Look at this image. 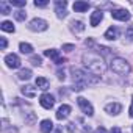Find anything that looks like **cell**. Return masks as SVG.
Here are the masks:
<instances>
[{
    "label": "cell",
    "instance_id": "6da1fadb",
    "mask_svg": "<svg viewBox=\"0 0 133 133\" xmlns=\"http://www.w3.org/2000/svg\"><path fill=\"white\" fill-rule=\"evenodd\" d=\"M83 61H85V66L96 75H100L105 72V63L103 59L97 55V53H92V52H88L83 55Z\"/></svg>",
    "mask_w": 133,
    "mask_h": 133
},
{
    "label": "cell",
    "instance_id": "7a4b0ae2",
    "mask_svg": "<svg viewBox=\"0 0 133 133\" xmlns=\"http://www.w3.org/2000/svg\"><path fill=\"white\" fill-rule=\"evenodd\" d=\"M110 68H111V71H113L114 74H117V75H125V74L130 72V64H128L124 58H119V56H116V58L111 59Z\"/></svg>",
    "mask_w": 133,
    "mask_h": 133
},
{
    "label": "cell",
    "instance_id": "3957f363",
    "mask_svg": "<svg viewBox=\"0 0 133 133\" xmlns=\"http://www.w3.org/2000/svg\"><path fill=\"white\" fill-rule=\"evenodd\" d=\"M77 103H78V107L82 108V111L86 114V116H92L94 114V110H92V105L85 99V97H78L77 99Z\"/></svg>",
    "mask_w": 133,
    "mask_h": 133
},
{
    "label": "cell",
    "instance_id": "277c9868",
    "mask_svg": "<svg viewBox=\"0 0 133 133\" xmlns=\"http://www.w3.org/2000/svg\"><path fill=\"white\" fill-rule=\"evenodd\" d=\"M28 28L30 30H33V31H44V30H47V22L44 21V19H33L31 22H30V25H28Z\"/></svg>",
    "mask_w": 133,
    "mask_h": 133
},
{
    "label": "cell",
    "instance_id": "5b68a950",
    "mask_svg": "<svg viewBox=\"0 0 133 133\" xmlns=\"http://www.w3.org/2000/svg\"><path fill=\"white\" fill-rule=\"evenodd\" d=\"M5 63H6L8 68H11V69H17L19 66H21V59H19V56L14 55V53L6 55V56H5Z\"/></svg>",
    "mask_w": 133,
    "mask_h": 133
},
{
    "label": "cell",
    "instance_id": "8992f818",
    "mask_svg": "<svg viewBox=\"0 0 133 133\" xmlns=\"http://www.w3.org/2000/svg\"><path fill=\"white\" fill-rule=\"evenodd\" d=\"M39 103H41L42 108L50 110V108L53 107V103H55V99H53L52 94H42V96L39 97Z\"/></svg>",
    "mask_w": 133,
    "mask_h": 133
},
{
    "label": "cell",
    "instance_id": "52a82bcc",
    "mask_svg": "<svg viewBox=\"0 0 133 133\" xmlns=\"http://www.w3.org/2000/svg\"><path fill=\"white\" fill-rule=\"evenodd\" d=\"M111 17L116 19V21L125 22V21L130 19V13H128L127 10H114V11H111Z\"/></svg>",
    "mask_w": 133,
    "mask_h": 133
},
{
    "label": "cell",
    "instance_id": "ba28073f",
    "mask_svg": "<svg viewBox=\"0 0 133 133\" xmlns=\"http://www.w3.org/2000/svg\"><path fill=\"white\" fill-rule=\"evenodd\" d=\"M71 114V107L69 105H61L59 108H58V111H56V119L58 121H63V119H66Z\"/></svg>",
    "mask_w": 133,
    "mask_h": 133
},
{
    "label": "cell",
    "instance_id": "9c48e42d",
    "mask_svg": "<svg viewBox=\"0 0 133 133\" xmlns=\"http://www.w3.org/2000/svg\"><path fill=\"white\" fill-rule=\"evenodd\" d=\"M103 19V13L100 11V10H96L92 14H91V19H89V24L92 25V27H97L99 24H100V21Z\"/></svg>",
    "mask_w": 133,
    "mask_h": 133
},
{
    "label": "cell",
    "instance_id": "30bf717a",
    "mask_svg": "<svg viewBox=\"0 0 133 133\" xmlns=\"http://www.w3.org/2000/svg\"><path fill=\"white\" fill-rule=\"evenodd\" d=\"M121 110H122V107H121V103H117V102H114V103H108V105L105 107V111L110 113V114H119Z\"/></svg>",
    "mask_w": 133,
    "mask_h": 133
},
{
    "label": "cell",
    "instance_id": "8fae6325",
    "mask_svg": "<svg viewBox=\"0 0 133 133\" xmlns=\"http://www.w3.org/2000/svg\"><path fill=\"white\" fill-rule=\"evenodd\" d=\"M55 5H56V14H58V17L59 19L66 17V14H68V13H66V5H68V3H66V2H56Z\"/></svg>",
    "mask_w": 133,
    "mask_h": 133
},
{
    "label": "cell",
    "instance_id": "7c38bea8",
    "mask_svg": "<svg viewBox=\"0 0 133 133\" xmlns=\"http://www.w3.org/2000/svg\"><path fill=\"white\" fill-rule=\"evenodd\" d=\"M89 10V3L88 2H75L74 3V11L77 13H85Z\"/></svg>",
    "mask_w": 133,
    "mask_h": 133
},
{
    "label": "cell",
    "instance_id": "4fadbf2b",
    "mask_svg": "<svg viewBox=\"0 0 133 133\" xmlns=\"http://www.w3.org/2000/svg\"><path fill=\"white\" fill-rule=\"evenodd\" d=\"M117 36H119V30H117L116 27H110V28L105 31V38H107V39H110V41L116 39Z\"/></svg>",
    "mask_w": 133,
    "mask_h": 133
},
{
    "label": "cell",
    "instance_id": "5bb4252c",
    "mask_svg": "<svg viewBox=\"0 0 133 133\" xmlns=\"http://www.w3.org/2000/svg\"><path fill=\"white\" fill-rule=\"evenodd\" d=\"M21 91H22V94H24V96H27V97H30V99H33V97L36 96V88H33V86H30V85L24 86Z\"/></svg>",
    "mask_w": 133,
    "mask_h": 133
},
{
    "label": "cell",
    "instance_id": "9a60e30c",
    "mask_svg": "<svg viewBox=\"0 0 133 133\" xmlns=\"http://www.w3.org/2000/svg\"><path fill=\"white\" fill-rule=\"evenodd\" d=\"M52 130H53V124H52V121L44 119V121L41 122V131H42V133H50Z\"/></svg>",
    "mask_w": 133,
    "mask_h": 133
},
{
    "label": "cell",
    "instance_id": "2e32d148",
    "mask_svg": "<svg viewBox=\"0 0 133 133\" xmlns=\"http://www.w3.org/2000/svg\"><path fill=\"white\" fill-rule=\"evenodd\" d=\"M44 55H45V56H49V58H52L55 63H58V61L61 59L59 52H58V50H55V49H52V50H45V52H44Z\"/></svg>",
    "mask_w": 133,
    "mask_h": 133
},
{
    "label": "cell",
    "instance_id": "e0dca14e",
    "mask_svg": "<svg viewBox=\"0 0 133 133\" xmlns=\"http://www.w3.org/2000/svg\"><path fill=\"white\" fill-rule=\"evenodd\" d=\"M71 28H72L74 33H82V31L85 30V25H83V22H80V21H74V22H71Z\"/></svg>",
    "mask_w": 133,
    "mask_h": 133
},
{
    "label": "cell",
    "instance_id": "ac0fdd59",
    "mask_svg": "<svg viewBox=\"0 0 133 133\" xmlns=\"http://www.w3.org/2000/svg\"><path fill=\"white\" fill-rule=\"evenodd\" d=\"M36 86H38L39 89L45 91V89L49 88V80L44 78V77H38V78H36Z\"/></svg>",
    "mask_w": 133,
    "mask_h": 133
},
{
    "label": "cell",
    "instance_id": "d6986e66",
    "mask_svg": "<svg viewBox=\"0 0 133 133\" xmlns=\"http://www.w3.org/2000/svg\"><path fill=\"white\" fill-rule=\"evenodd\" d=\"M0 28H2L3 31H10V33H13V31H14V25H13V22H10V21H5V22H2Z\"/></svg>",
    "mask_w": 133,
    "mask_h": 133
},
{
    "label": "cell",
    "instance_id": "ffe728a7",
    "mask_svg": "<svg viewBox=\"0 0 133 133\" xmlns=\"http://www.w3.org/2000/svg\"><path fill=\"white\" fill-rule=\"evenodd\" d=\"M17 77H19V80H28V78L31 77V71H30V69H22V71L17 74Z\"/></svg>",
    "mask_w": 133,
    "mask_h": 133
},
{
    "label": "cell",
    "instance_id": "44dd1931",
    "mask_svg": "<svg viewBox=\"0 0 133 133\" xmlns=\"http://www.w3.org/2000/svg\"><path fill=\"white\" fill-rule=\"evenodd\" d=\"M0 11H2V14H10V2H5V0H2L0 2Z\"/></svg>",
    "mask_w": 133,
    "mask_h": 133
},
{
    "label": "cell",
    "instance_id": "7402d4cb",
    "mask_svg": "<svg viewBox=\"0 0 133 133\" xmlns=\"http://www.w3.org/2000/svg\"><path fill=\"white\" fill-rule=\"evenodd\" d=\"M19 49H21L22 53H31V52H33V47H31L30 44H27V42H21V44H19Z\"/></svg>",
    "mask_w": 133,
    "mask_h": 133
},
{
    "label": "cell",
    "instance_id": "603a6c76",
    "mask_svg": "<svg viewBox=\"0 0 133 133\" xmlns=\"http://www.w3.org/2000/svg\"><path fill=\"white\" fill-rule=\"evenodd\" d=\"M14 17H16V21H21V22H22V21H25L27 13L22 11V10H21V11H16V13H14Z\"/></svg>",
    "mask_w": 133,
    "mask_h": 133
},
{
    "label": "cell",
    "instance_id": "cb8c5ba5",
    "mask_svg": "<svg viewBox=\"0 0 133 133\" xmlns=\"http://www.w3.org/2000/svg\"><path fill=\"white\" fill-rule=\"evenodd\" d=\"M125 38L127 41H133V25H128V28L125 30Z\"/></svg>",
    "mask_w": 133,
    "mask_h": 133
},
{
    "label": "cell",
    "instance_id": "d4e9b609",
    "mask_svg": "<svg viewBox=\"0 0 133 133\" xmlns=\"http://www.w3.org/2000/svg\"><path fill=\"white\" fill-rule=\"evenodd\" d=\"M25 0H10V5H13V6H25Z\"/></svg>",
    "mask_w": 133,
    "mask_h": 133
},
{
    "label": "cell",
    "instance_id": "484cf974",
    "mask_svg": "<svg viewBox=\"0 0 133 133\" xmlns=\"http://www.w3.org/2000/svg\"><path fill=\"white\" fill-rule=\"evenodd\" d=\"M35 121H36V114H35V113H30V114L25 117V122H27V124H33Z\"/></svg>",
    "mask_w": 133,
    "mask_h": 133
},
{
    "label": "cell",
    "instance_id": "4316f807",
    "mask_svg": "<svg viewBox=\"0 0 133 133\" xmlns=\"http://www.w3.org/2000/svg\"><path fill=\"white\" fill-rule=\"evenodd\" d=\"M42 63V59H41V56H38V55H35V56H31V64H35V66H39Z\"/></svg>",
    "mask_w": 133,
    "mask_h": 133
},
{
    "label": "cell",
    "instance_id": "83f0119b",
    "mask_svg": "<svg viewBox=\"0 0 133 133\" xmlns=\"http://www.w3.org/2000/svg\"><path fill=\"white\" fill-rule=\"evenodd\" d=\"M47 0H36V2H35V5L36 6H41V8H44V6H47Z\"/></svg>",
    "mask_w": 133,
    "mask_h": 133
},
{
    "label": "cell",
    "instance_id": "f1b7e54d",
    "mask_svg": "<svg viewBox=\"0 0 133 133\" xmlns=\"http://www.w3.org/2000/svg\"><path fill=\"white\" fill-rule=\"evenodd\" d=\"M74 49H75V47H74L72 44H64V45H63V50H64V52H72Z\"/></svg>",
    "mask_w": 133,
    "mask_h": 133
},
{
    "label": "cell",
    "instance_id": "f546056e",
    "mask_svg": "<svg viewBox=\"0 0 133 133\" xmlns=\"http://www.w3.org/2000/svg\"><path fill=\"white\" fill-rule=\"evenodd\" d=\"M0 44H2V49H6V45H8V42H6V39L3 36L0 38Z\"/></svg>",
    "mask_w": 133,
    "mask_h": 133
},
{
    "label": "cell",
    "instance_id": "4dcf8cb0",
    "mask_svg": "<svg viewBox=\"0 0 133 133\" xmlns=\"http://www.w3.org/2000/svg\"><path fill=\"white\" fill-rule=\"evenodd\" d=\"M56 75H58V78H59V80H64V78H66L64 71H58V72H56Z\"/></svg>",
    "mask_w": 133,
    "mask_h": 133
},
{
    "label": "cell",
    "instance_id": "1f68e13d",
    "mask_svg": "<svg viewBox=\"0 0 133 133\" xmlns=\"http://www.w3.org/2000/svg\"><path fill=\"white\" fill-rule=\"evenodd\" d=\"M110 133H122V130H121V128H119V127H113V128H111V131H110Z\"/></svg>",
    "mask_w": 133,
    "mask_h": 133
},
{
    "label": "cell",
    "instance_id": "d6a6232c",
    "mask_svg": "<svg viewBox=\"0 0 133 133\" xmlns=\"http://www.w3.org/2000/svg\"><path fill=\"white\" fill-rule=\"evenodd\" d=\"M96 133H107V130H105L103 127H99V128L96 130Z\"/></svg>",
    "mask_w": 133,
    "mask_h": 133
},
{
    "label": "cell",
    "instance_id": "836d02e7",
    "mask_svg": "<svg viewBox=\"0 0 133 133\" xmlns=\"http://www.w3.org/2000/svg\"><path fill=\"white\" fill-rule=\"evenodd\" d=\"M128 113H130V117H133V102H131V107H130V110H128Z\"/></svg>",
    "mask_w": 133,
    "mask_h": 133
}]
</instances>
